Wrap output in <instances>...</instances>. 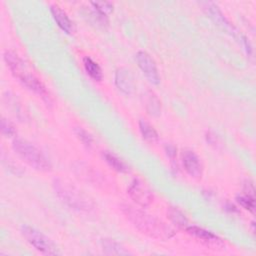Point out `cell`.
I'll return each instance as SVG.
<instances>
[{
    "label": "cell",
    "instance_id": "8",
    "mask_svg": "<svg viewBox=\"0 0 256 256\" xmlns=\"http://www.w3.org/2000/svg\"><path fill=\"white\" fill-rule=\"evenodd\" d=\"M186 231L191 236L199 239L203 244L208 247H219L222 246V241L215 234L197 226H187Z\"/></svg>",
    "mask_w": 256,
    "mask_h": 256
},
{
    "label": "cell",
    "instance_id": "19",
    "mask_svg": "<svg viewBox=\"0 0 256 256\" xmlns=\"http://www.w3.org/2000/svg\"><path fill=\"white\" fill-rule=\"evenodd\" d=\"M74 132H75L76 136L78 137V139H79L86 147L90 148V147L92 146L93 138H92V136H91L86 130H84V129L81 128V127H77V128H75Z\"/></svg>",
    "mask_w": 256,
    "mask_h": 256
},
{
    "label": "cell",
    "instance_id": "15",
    "mask_svg": "<svg viewBox=\"0 0 256 256\" xmlns=\"http://www.w3.org/2000/svg\"><path fill=\"white\" fill-rule=\"evenodd\" d=\"M83 65L87 72V74L94 80L100 81L102 79V70L100 66L92 60L90 57H84L83 58Z\"/></svg>",
    "mask_w": 256,
    "mask_h": 256
},
{
    "label": "cell",
    "instance_id": "17",
    "mask_svg": "<svg viewBox=\"0 0 256 256\" xmlns=\"http://www.w3.org/2000/svg\"><path fill=\"white\" fill-rule=\"evenodd\" d=\"M167 215L168 218L178 227L184 228L187 226V218L185 217V215L176 207H169L168 211H167Z\"/></svg>",
    "mask_w": 256,
    "mask_h": 256
},
{
    "label": "cell",
    "instance_id": "5",
    "mask_svg": "<svg viewBox=\"0 0 256 256\" xmlns=\"http://www.w3.org/2000/svg\"><path fill=\"white\" fill-rule=\"evenodd\" d=\"M21 233L24 238L38 251L46 255H57L59 254L55 244L43 233L36 230L28 225L21 227Z\"/></svg>",
    "mask_w": 256,
    "mask_h": 256
},
{
    "label": "cell",
    "instance_id": "23",
    "mask_svg": "<svg viewBox=\"0 0 256 256\" xmlns=\"http://www.w3.org/2000/svg\"><path fill=\"white\" fill-rule=\"evenodd\" d=\"M166 152L167 155L172 159V161L174 160V157L176 155V148L173 145H167L166 146Z\"/></svg>",
    "mask_w": 256,
    "mask_h": 256
},
{
    "label": "cell",
    "instance_id": "7",
    "mask_svg": "<svg viewBox=\"0 0 256 256\" xmlns=\"http://www.w3.org/2000/svg\"><path fill=\"white\" fill-rule=\"evenodd\" d=\"M135 60L148 81L154 85H158L160 82V76L156 64L151 56L145 51H138L135 55Z\"/></svg>",
    "mask_w": 256,
    "mask_h": 256
},
{
    "label": "cell",
    "instance_id": "4",
    "mask_svg": "<svg viewBox=\"0 0 256 256\" xmlns=\"http://www.w3.org/2000/svg\"><path fill=\"white\" fill-rule=\"evenodd\" d=\"M54 188L58 196L70 207L80 211L88 210L90 203L75 187L62 180H55Z\"/></svg>",
    "mask_w": 256,
    "mask_h": 256
},
{
    "label": "cell",
    "instance_id": "11",
    "mask_svg": "<svg viewBox=\"0 0 256 256\" xmlns=\"http://www.w3.org/2000/svg\"><path fill=\"white\" fill-rule=\"evenodd\" d=\"M207 8L209 11V14L211 15L212 19L219 25L221 26L225 31L229 32L231 35L236 37V29L228 22V20L223 16L221 11L219 10L218 6L215 5L214 3H207Z\"/></svg>",
    "mask_w": 256,
    "mask_h": 256
},
{
    "label": "cell",
    "instance_id": "6",
    "mask_svg": "<svg viewBox=\"0 0 256 256\" xmlns=\"http://www.w3.org/2000/svg\"><path fill=\"white\" fill-rule=\"evenodd\" d=\"M130 198L139 206L147 207L153 201V193L140 179H134L127 190Z\"/></svg>",
    "mask_w": 256,
    "mask_h": 256
},
{
    "label": "cell",
    "instance_id": "2",
    "mask_svg": "<svg viewBox=\"0 0 256 256\" xmlns=\"http://www.w3.org/2000/svg\"><path fill=\"white\" fill-rule=\"evenodd\" d=\"M4 59L11 73L17 78L27 89L38 94L43 99H49V94L42 82L28 69L26 63L12 51H6Z\"/></svg>",
    "mask_w": 256,
    "mask_h": 256
},
{
    "label": "cell",
    "instance_id": "16",
    "mask_svg": "<svg viewBox=\"0 0 256 256\" xmlns=\"http://www.w3.org/2000/svg\"><path fill=\"white\" fill-rule=\"evenodd\" d=\"M102 248L106 254L110 255H127L128 251L125 250L119 243L112 239H103Z\"/></svg>",
    "mask_w": 256,
    "mask_h": 256
},
{
    "label": "cell",
    "instance_id": "18",
    "mask_svg": "<svg viewBox=\"0 0 256 256\" xmlns=\"http://www.w3.org/2000/svg\"><path fill=\"white\" fill-rule=\"evenodd\" d=\"M139 128L143 138L149 142H156L158 140V134L156 130L148 122L144 120L139 121Z\"/></svg>",
    "mask_w": 256,
    "mask_h": 256
},
{
    "label": "cell",
    "instance_id": "9",
    "mask_svg": "<svg viewBox=\"0 0 256 256\" xmlns=\"http://www.w3.org/2000/svg\"><path fill=\"white\" fill-rule=\"evenodd\" d=\"M182 162L186 172L192 177H199L202 174V165L199 157L191 150H185L182 154Z\"/></svg>",
    "mask_w": 256,
    "mask_h": 256
},
{
    "label": "cell",
    "instance_id": "14",
    "mask_svg": "<svg viewBox=\"0 0 256 256\" xmlns=\"http://www.w3.org/2000/svg\"><path fill=\"white\" fill-rule=\"evenodd\" d=\"M103 158L106 161V163L112 169H114V170H116L118 172H121V173L128 172V170H129L128 166L119 157H117L115 154L106 151V152L103 153Z\"/></svg>",
    "mask_w": 256,
    "mask_h": 256
},
{
    "label": "cell",
    "instance_id": "22",
    "mask_svg": "<svg viewBox=\"0 0 256 256\" xmlns=\"http://www.w3.org/2000/svg\"><path fill=\"white\" fill-rule=\"evenodd\" d=\"M1 131H2V134L6 137H11L16 133L13 124L5 118H2L1 120Z\"/></svg>",
    "mask_w": 256,
    "mask_h": 256
},
{
    "label": "cell",
    "instance_id": "1",
    "mask_svg": "<svg viewBox=\"0 0 256 256\" xmlns=\"http://www.w3.org/2000/svg\"><path fill=\"white\" fill-rule=\"evenodd\" d=\"M122 211L133 225L142 233L160 240H167L174 235V230L158 218L130 205H123Z\"/></svg>",
    "mask_w": 256,
    "mask_h": 256
},
{
    "label": "cell",
    "instance_id": "20",
    "mask_svg": "<svg viewBox=\"0 0 256 256\" xmlns=\"http://www.w3.org/2000/svg\"><path fill=\"white\" fill-rule=\"evenodd\" d=\"M94 9L102 16H106L113 11V4L110 2H92Z\"/></svg>",
    "mask_w": 256,
    "mask_h": 256
},
{
    "label": "cell",
    "instance_id": "12",
    "mask_svg": "<svg viewBox=\"0 0 256 256\" xmlns=\"http://www.w3.org/2000/svg\"><path fill=\"white\" fill-rule=\"evenodd\" d=\"M50 11L52 13V16L58 26L66 33H71L73 30V25L71 20L69 19L68 15L65 11H63L58 5H52L50 7Z\"/></svg>",
    "mask_w": 256,
    "mask_h": 256
},
{
    "label": "cell",
    "instance_id": "13",
    "mask_svg": "<svg viewBox=\"0 0 256 256\" xmlns=\"http://www.w3.org/2000/svg\"><path fill=\"white\" fill-rule=\"evenodd\" d=\"M143 103L147 113L151 116L157 117L161 111V104L157 96L152 91H147L143 95Z\"/></svg>",
    "mask_w": 256,
    "mask_h": 256
},
{
    "label": "cell",
    "instance_id": "21",
    "mask_svg": "<svg viewBox=\"0 0 256 256\" xmlns=\"http://www.w3.org/2000/svg\"><path fill=\"white\" fill-rule=\"evenodd\" d=\"M237 202L243 206L245 209L249 210L250 212H254V209H255V203H254V196H251V195H241V196H238L237 198Z\"/></svg>",
    "mask_w": 256,
    "mask_h": 256
},
{
    "label": "cell",
    "instance_id": "3",
    "mask_svg": "<svg viewBox=\"0 0 256 256\" xmlns=\"http://www.w3.org/2000/svg\"><path fill=\"white\" fill-rule=\"evenodd\" d=\"M12 146L16 154L34 169L39 171H48L51 169V164L44 154L27 140L16 138Z\"/></svg>",
    "mask_w": 256,
    "mask_h": 256
},
{
    "label": "cell",
    "instance_id": "10",
    "mask_svg": "<svg viewBox=\"0 0 256 256\" xmlns=\"http://www.w3.org/2000/svg\"><path fill=\"white\" fill-rule=\"evenodd\" d=\"M115 84L124 94H131L134 90V81L132 74L126 68H120L115 74Z\"/></svg>",
    "mask_w": 256,
    "mask_h": 256
}]
</instances>
